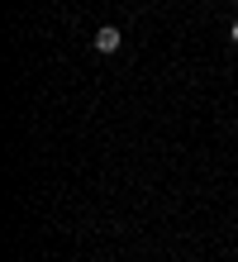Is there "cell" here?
I'll use <instances>...</instances> for the list:
<instances>
[{
	"label": "cell",
	"instance_id": "obj_1",
	"mask_svg": "<svg viewBox=\"0 0 238 262\" xmlns=\"http://www.w3.org/2000/svg\"><path fill=\"white\" fill-rule=\"evenodd\" d=\"M91 43H95V53H105V57H110V53H119L124 34H119L115 24H100V29H95V38H91Z\"/></svg>",
	"mask_w": 238,
	"mask_h": 262
},
{
	"label": "cell",
	"instance_id": "obj_2",
	"mask_svg": "<svg viewBox=\"0 0 238 262\" xmlns=\"http://www.w3.org/2000/svg\"><path fill=\"white\" fill-rule=\"evenodd\" d=\"M229 43H238V19H233V24H229Z\"/></svg>",
	"mask_w": 238,
	"mask_h": 262
}]
</instances>
